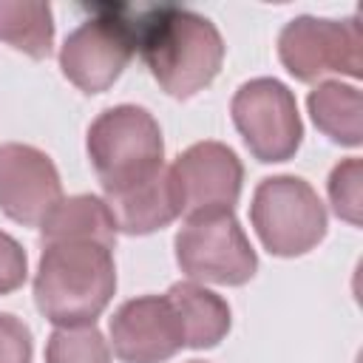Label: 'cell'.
I'll return each mask as SVG.
<instances>
[{
	"instance_id": "6da1fadb",
	"label": "cell",
	"mask_w": 363,
	"mask_h": 363,
	"mask_svg": "<svg viewBox=\"0 0 363 363\" xmlns=\"http://www.w3.org/2000/svg\"><path fill=\"white\" fill-rule=\"evenodd\" d=\"M136 51L164 94L190 99L204 91L224 62L218 28L199 11L182 6H136Z\"/></svg>"
},
{
	"instance_id": "7a4b0ae2",
	"label": "cell",
	"mask_w": 363,
	"mask_h": 363,
	"mask_svg": "<svg viewBox=\"0 0 363 363\" xmlns=\"http://www.w3.org/2000/svg\"><path fill=\"white\" fill-rule=\"evenodd\" d=\"M116 292L113 250L88 238L45 241L34 275V303L54 326L94 323Z\"/></svg>"
},
{
	"instance_id": "3957f363",
	"label": "cell",
	"mask_w": 363,
	"mask_h": 363,
	"mask_svg": "<svg viewBox=\"0 0 363 363\" xmlns=\"http://www.w3.org/2000/svg\"><path fill=\"white\" fill-rule=\"evenodd\" d=\"M85 147L105 196L147 182L164 167L162 128L142 105L102 111L88 128Z\"/></svg>"
},
{
	"instance_id": "277c9868",
	"label": "cell",
	"mask_w": 363,
	"mask_h": 363,
	"mask_svg": "<svg viewBox=\"0 0 363 363\" xmlns=\"http://www.w3.org/2000/svg\"><path fill=\"white\" fill-rule=\"evenodd\" d=\"M133 14L136 6H94V14L79 23L60 48V68L65 79L85 94L108 91L136 54Z\"/></svg>"
},
{
	"instance_id": "5b68a950",
	"label": "cell",
	"mask_w": 363,
	"mask_h": 363,
	"mask_svg": "<svg viewBox=\"0 0 363 363\" xmlns=\"http://www.w3.org/2000/svg\"><path fill=\"white\" fill-rule=\"evenodd\" d=\"M250 221L264 250L295 258L315 250L326 235V207L301 176H269L252 193Z\"/></svg>"
},
{
	"instance_id": "8992f818",
	"label": "cell",
	"mask_w": 363,
	"mask_h": 363,
	"mask_svg": "<svg viewBox=\"0 0 363 363\" xmlns=\"http://www.w3.org/2000/svg\"><path fill=\"white\" fill-rule=\"evenodd\" d=\"M176 264L193 281L241 286L258 269V255L233 210L184 218L176 233Z\"/></svg>"
},
{
	"instance_id": "52a82bcc",
	"label": "cell",
	"mask_w": 363,
	"mask_h": 363,
	"mask_svg": "<svg viewBox=\"0 0 363 363\" xmlns=\"http://www.w3.org/2000/svg\"><path fill=\"white\" fill-rule=\"evenodd\" d=\"M230 113L247 150L258 162H286L298 153L303 125L295 94L281 79L255 77L244 82L233 96Z\"/></svg>"
},
{
	"instance_id": "ba28073f",
	"label": "cell",
	"mask_w": 363,
	"mask_h": 363,
	"mask_svg": "<svg viewBox=\"0 0 363 363\" xmlns=\"http://www.w3.org/2000/svg\"><path fill=\"white\" fill-rule=\"evenodd\" d=\"M278 57L284 68L301 82H315L332 71L357 79L363 74L357 17H295L278 34Z\"/></svg>"
},
{
	"instance_id": "9c48e42d",
	"label": "cell",
	"mask_w": 363,
	"mask_h": 363,
	"mask_svg": "<svg viewBox=\"0 0 363 363\" xmlns=\"http://www.w3.org/2000/svg\"><path fill=\"white\" fill-rule=\"evenodd\" d=\"M173 190L184 218L233 210L241 196L244 164L221 142H196L170 164Z\"/></svg>"
},
{
	"instance_id": "30bf717a",
	"label": "cell",
	"mask_w": 363,
	"mask_h": 363,
	"mask_svg": "<svg viewBox=\"0 0 363 363\" xmlns=\"http://www.w3.org/2000/svg\"><path fill=\"white\" fill-rule=\"evenodd\" d=\"M62 201V182L48 153L31 145H0V210L26 227H40Z\"/></svg>"
},
{
	"instance_id": "8fae6325",
	"label": "cell",
	"mask_w": 363,
	"mask_h": 363,
	"mask_svg": "<svg viewBox=\"0 0 363 363\" xmlns=\"http://www.w3.org/2000/svg\"><path fill=\"white\" fill-rule=\"evenodd\" d=\"M111 346L122 363H164L184 349V329L164 295H142L113 312Z\"/></svg>"
},
{
	"instance_id": "7c38bea8",
	"label": "cell",
	"mask_w": 363,
	"mask_h": 363,
	"mask_svg": "<svg viewBox=\"0 0 363 363\" xmlns=\"http://www.w3.org/2000/svg\"><path fill=\"white\" fill-rule=\"evenodd\" d=\"M105 204L116 221V230L128 233V235L156 233L182 216L179 199L173 190V179H170V167H162L147 182L108 193Z\"/></svg>"
},
{
	"instance_id": "4fadbf2b",
	"label": "cell",
	"mask_w": 363,
	"mask_h": 363,
	"mask_svg": "<svg viewBox=\"0 0 363 363\" xmlns=\"http://www.w3.org/2000/svg\"><path fill=\"white\" fill-rule=\"evenodd\" d=\"M184 329V346L190 349H213L230 332V306L221 295L204 289L196 281H179L164 295Z\"/></svg>"
},
{
	"instance_id": "5bb4252c",
	"label": "cell",
	"mask_w": 363,
	"mask_h": 363,
	"mask_svg": "<svg viewBox=\"0 0 363 363\" xmlns=\"http://www.w3.org/2000/svg\"><path fill=\"white\" fill-rule=\"evenodd\" d=\"M306 105L315 128L335 145L357 147L363 142V99L354 85L326 79L315 91H309Z\"/></svg>"
},
{
	"instance_id": "9a60e30c",
	"label": "cell",
	"mask_w": 363,
	"mask_h": 363,
	"mask_svg": "<svg viewBox=\"0 0 363 363\" xmlns=\"http://www.w3.org/2000/svg\"><path fill=\"white\" fill-rule=\"evenodd\" d=\"M116 221L99 196H71L62 199L51 216L40 224V238L45 241H62V238H88L99 241L105 247H116Z\"/></svg>"
},
{
	"instance_id": "2e32d148",
	"label": "cell",
	"mask_w": 363,
	"mask_h": 363,
	"mask_svg": "<svg viewBox=\"0 0 363 363\" xmlns=\"http://www.w3.org/2000/svg\"><path fill=\"white\" fill-rule=\"evenodd\" d=\"M0 40L34 60L48 57L54 43L51 6L28 0H0Z\"/></svg>"
},
{
	"instance_id": "e0dca14e",
	"label": "cell",
	"mask_w": 363,
	"mask_h": 363,
	"mask_svg": "<svg viewBox=\"0 0 363 363\" xmlns=\"http://www.w3.org/2000/svg\"><path fill=\"white\" fill-rule=\"evenodd\" d=\"M45 363H111V349L94 323L57 326L45 343Z\"/></svg>"
},
{
	"instance_id": "ac0fdd59",
	"label": "cell",
	"mask_w": 363,
	"mask_h": 363,
	"mask_svg": "<svg viewBox=\"0 0 363 363\" xmlns=\"http://www.w3.org/2000/svg\"><path fill=\"white\" fill-rule=\"evenodd\" d=\"M329 201L337 218L349 224H360V190H363V164L360 159H343L340 164L332 167L329 173Z\"/></svg>"
},
{
	"instance_id": "d6986e66",
	"label": "cell",
	"mask_w": 363,
	"mask_h": 363,
	"mask_svg": "<svg viewBox=\"0 0 363 363\" xmlns=\"http://www.w3.org/2000/svg\"><path fill=\"white\" fill-rule=\"evenodd\" d=\"M31 354L34 343L28 326L14 315L0 312V363H31Z\"/></svg>"
},
{
	"instance_id": "ffe728a7",
	"label": "cell",
	"mask_w": 363,
	"mask_h": 363,
	"mask_svg": "<svg viewBox=\"0 0 363 363\" xmlns=\"http://www.w3.org/2000/svg\"><path fill=\"white\" fill-rule=\"evenodd\" d=\"M26 275H28L26 250L20 247L17 238H11L9 233H0V295H9L17 286H23Z\"/></svg>"
},
{
	"instance_id": "44dd1931",
	"label": "cell",
	"mask_w": 363,
	"mask_h": 363,
	"mask_svg": "<svg viewBox=\"0 0 363 363\" xmlns=\"http://www.w3.org/2000/svg\"><path fill=\"white\" fill-rule=\"evenodd\" d=\"M190 363H204V360H190Z\"/></svg>"
}]
</instances>
